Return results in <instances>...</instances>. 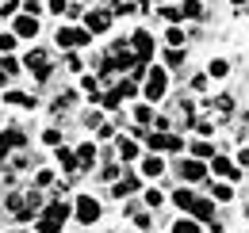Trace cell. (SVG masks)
Masks as SVG:
<instances>
[{
	"label": "cell",
	"instance_id": "6da1fadb",
	"mask_svg": "<svg viewBox=\"0 0 249 233\" xmlns=\"http://www.w3.org/2000/svg\"><path fill=\"white\" fill-rule=\"evenodd\" d=\"M69 218H73V206L65 203V199H50V203L38 210V218H35L31 226H35V233H62Z\"/></svg>",
	"mask_w": 249,
	"mask_h": 233
},
{
	"label": "cell",
	"instance_id": "7a4b0ae2",
	"mask_svg": "<svg viewBox=\"0 0 249 233\" xmlns=\"http://www.w3.org/2000/svg\"><path fill=\"white\" fill-rule=\"evenodd\" d=\"M23 73H31L38 84H46V81L54 77V61H50V54H46L42 46H31V50L23 54Z\"/></svg>",
	"mask_w": 249,
	"mask_h": 233
},
{
	"label": "cell",
	"instance_id": "3957f363",
	"mask_svg": "<svg viewBox=\"0 0 249 233\" xmlns=\"http://www.w3.org/2000/svg\"><path fill=\"white\" fill-rule=\"evenodd\" d=\"M54 42H58V50H81V46H89L92 42V31L89 27H58V34H54Z\"/></svg>",
	"mask_w": 249,
	"mask_h": 233
},
{
	"label": "cell",
	"instance_id": "277c9868",
	"mask_svg": "<svg viewBox=\"0 0 249 233\" xmlns=\"http://www.w3.org/2000/svg\"><path fill=\"white\" fill-rule=\"evenodd\" d=\"M73 222H81V226H96V222H100V199H92L89 191H81L77 203H73Z\"/></svg>",
	"mask_w": 249,
	"mask_h": 233
},
{
	"label": "cell",
	"instance_id": "5b68a950",
	"mask_svg": "<svg viewBox=\"0 0 249 233\" xmlns=\"http://www.w3.org/2000/svg\"><path fill=\"white\" fill-rule=\"evenodd\" d=\"M142 92H146V100H150V103L165 100V92H169V73H165V69H150V73H146V81H142Z\"/></svg>",
	"mask_w": 249,
	"mask_h": 233
},
{
	"label": "cell",
	"instance_id": "8992f818",
	"mask_svg": "<svg viewBox=\"0 0 249 233\" xmlns=\"http://www.w3.org/2000/svg\"><path fill=\"white\" fill-rule=\"evenodd\" d=\"M27 146V130L23 126H8V130H0V165L12 157V149H23Z\"/></svg>",
	"mask_w": 249,
	"mask_h": 233
},
{
	"label": "cell",
	"instance_id": "52a82bcc",
	"mask_svg": "<svg viewBox=\"0 0 249 233\" xmlns=\"http://www.w3.org/2000/svg\"><path fill=\"white\" fill-rule=\"evenodd\" d=\"M146 142H150V153H180V149H184V138H177V134H169V130L146 134Z\"/></svg>",
	"mask_w": 249,
	"mask_h": 233
},
{
	"label": "cell",
	"instance_id": "ba28073f",
	"mask_svg": "<svg viewBox=\"0 0 249 233\" xmlns=\"http://www.w3.org/2000/svg\"><path fill=\"white\" fill-rule=\"evenodd\" d=\"M130 50H134L138 61H150L154 58V34H150V31H134V34H130Z\"/></svg>",
	"mask_w": 249,
	"mask_h": 233
},
{
	"label": "cell",
	"instance_id": "9c48e42d",
	"mask_svg": "<svg viewBox=\"0 0 249 233\" xmlns=\"http://www.w3.org/2000/svg\"><path fill=\"white\" fill-rule=\"evenodd\" d=\"M111 19H115V16H111L107 8H89V12H85V27L92 31V34H104V31L111 27Z\"/></svg>",
	"mask_w": 249,
	"mask_h": 233
},
{
	"label": "cell",
	"instance_id": "30bf717a",
	"mask_svg": "<svg viewBox=\"0 0 249 233\" xmlns=\"http://www.w3.org/2000/svg\"><path fill=\"white\" fill-rule=\"evenodd\" d=\"M12 34L16 38H35L38 34V16H27V12L12 16Z\"/></svg>",
	"mask_w": 249,
	"mask_h": 233
},
{
	"label": "cell",
	"instance_id": "8fae6325",
	"mask_svg": "<svg viewBox=\"0 0 249 233\" xmlns=\"http://www.w3.org/2000/svg\"><path fill=\"white\" fill-rule=\"evenodd\" d=\"M54 161L62 165L65 176H77V172H81V165H77V149H69V146H54Z\"/></svg>",
	"mask_w": 249,
	"mask_h": 233
},
{
	"label": "cell",
	"instance_id": "7c38bea8",
	"mask_svg": "<svg viewBox=\"0 0 249 233\" xmlns=\"http://www.w3.org/2000/svg\"><path fill=\"white\" fill-rule=\"evenodd\" d=\"M207 176V165L203 161H180V180H188V183H199Z\"/></svg>",
	"mask_w": 249,
	"mask_h": 233
},
{
	"label": "cell",
	"instance_id": "4fadbf2b",
	"mask_svg": "<svg viewBox=\"0 0 249 233\" xmlns=\"http://www.w3.org/2000/svg\"><path fill=\"white\" fill-rule=\"evenodd\" d=\"M4 103H12V107H27V111L38 107V100L27 96V92H19V88H8V92H4Z\"/></svg>",
	"mask_w": 249,
	"mask_h": 233
},
{
	"label": "cell",
	"instance_id": "5bb4252c",
	"mask_svg": "<svg viewBox=\"0 0 249 233\" xmlns=\"http://www.w3.org/2000/svg\"><path fill=\"white\" fill-rule=\"evenodd\" d=\"M138 187H142V180H138V176H123V180H115L111 195H115V199H126V195H130V191H138Z\"/></svg>",
	"mask_w": 249,
	"mask_h": 233
},
{
	"label": "cell",
	"instance_id": "9a60e30c",
	"mask_svg": "<svg viewBox=\"0 0 249 233\" xmlns=\"http://www.w3.org/2000/svg\"><path fill=\"white\" fill-rule=\"evenodd\" d=\"M192 214H196V222H207V226H211V222H215V203H211V199H196V203H192Z\"/></svg>",
	"mask_w": 249,
	"mask_h": 233
},
{
	"label": "cell",
	"instance_id": "2e32d148",
	"mask_svg": "<svg viewBox=\"0 0 249 233\" xmlns=\"http://www.w3.org/2000/svg\"><path fill=\"white\" fill-rule=\"evenodd\" d=\"M211 168L218 176H226V180H238V165L230 161V157H211Z\"/></svg>",
	"mask_w": 249,
	"mask_h": 233
},
{
	"label": "cell",
	"instance_id": "e0dca14e",
	"mask_svg": "<svg viewBox=\"0 0 249 233\" xmlns=\"http://www.w3.org/2000/svg\"><path fill=\"white\" fill-rule=\"evenodd\" d=\"M77 165L81 168H92L96 165V142H81L77 146Z\"/></svg>",
	"mask_w": 249,
	"mask_h": 233
},
{
	"label": "cell",
	"instance_id": "ac0fdd59",
	"mask_svg": "<svg viewBox=\"0 0 249 233\" xmlns=\"http://www.w3.org/2000/svg\"><path fill=\"white\" fill-rule=\"evenodd\" d=\"M19 73H23V61H16L12 54H0V77L12 81V77H19Z\"/></svg>",
	"mask_w": 249,
	"mask_h": 233
},
{
	"label": "cell",
	"instance_id": "d6986e66",
	"mask_svg": "<svg viewBox=\"0 0 249 233\" xmlns=\"http://www.w3.org/2000/svg\"><path fill=\"white\" fill-rule=\"evenodd\" d=\"M161 172H165V161H161L157 153H150V157L142 161V176H150V180H157Z\"/></svg>",
	"mask_w": 249,
	"mask_h": 233
},
{
	"label": "cell",
	"instance_id": "ffe728a7",
	"mask_svg": "<svg viewBox=\"0 0 249 233\" xmlns=\"http://www.w3.org/2000/svg\"><path fill=\"white\" fill-rule=\"evenodd\" d=\"M207 77H215V81L230 77V61H226V58H211V61H207Z\"/></svg>",
	"mask_w": 249,
	"mask_h": 233
},
{
	"label": "cell",
	"instance_id": "44dd1931",
	"mask_svg": "<svg viewBox=\"0 0 249 233\" xmlns=\"http://www.w3.org/2000/svg\"><path fill=\"white\" fill-rule=\"evenodd\" d=\"M115 146H119V161H134L138 157V142L134 138H115Z\"/></svg>",
	"mask_w": 249,
	"mask_h": 233
},
{
	"label": "cell",
	"instance_id": "7402d4cb",
	"mask_svg": "<svg viewBox=\"0 0 249 233\" xmlns=\"http://www.w3.org/2000/svg\"><path fill=\"white\" fill-rule=\"evenodd\" d=\"M154 122V103H138L134 107V126H150Z\"/></svg>",
	"mask_w": 249,
	"mask_h": 233
},
{
	"label": "cell",
	"instance_id": "603a6c76",
	"mask_svg": "<svg viewBox=\"0 0 249 233\" xmlns=\"http://www.w3.org/2000/svg\"><path fill=\"white\" fill-rule=\"evenodd\" d=\"M180 8V19H199L203 16V4L199 0H184V4H177Z\"/></svg>",
	"mask_w": 249,
	"mask_h": 233
},
{
	"label": "cell",
	"instance_id": "cb8c5ba5",
	"mask_svg": "<svg viewBox=\"0 0 249 233\" xmlns=\"http://www.w3.org/2000/svg\"><path fill=\"white\" fill-rule=\"evenodd\" d=\"M85 12H89V8H85V4H81V0H65V19H73V23H77V19H85Z\"/></svg>",
	"mask_w": 249,
	"mask_h": 233
},
{
	"label": "cell",
	"instance_id": "d4e9b609",
	"mask_svg": "<svg viewBox=\"0 0 249 233\" xmlns=\"http://www.w3.org/2000/svg\"><path fill=\"white\" fill-rule=\"evenodd\" d=\"M54 183H58V180H54V168H38L31 187H42V191H46V187H54Z\"/></svg>",
	"mask_w": 249,
	"mask_h": 233
},
{
	"label": "cell",
	"instance_id": "484cf974",
	"mask_svg": "<svg viewBox=\"0 0 249 233\" xmlns=\"http://www.w3.org/2000/svg\"><path fill=\"white\" fill-rule=\"evenodd\" d=\"M173 203L180 206V210H192V203H196V195H192L188 187H180V191H173Z\"/></svg>",
	"mask_w": 249,
	"mask_h": 233
},
{
	"label": "cell",
	"instance_id": "4316f807",
	"mask_svg": "<svg viewBox=\"0 0 249 233\" xmlns=\"http://www.w3.org/2000/svg\"><path fill=\"white\" fill-rule=\"evenodd\" d=\"M111 92H115V96H119V100H130V96H134V92H138V81H119V84L111 88Z\"/></svg>",
	"mask_w": 249,
	"mask_h": 233
},
{
	"label": "cell",
	"instance_id": "83f0119b",
	"mask_svg": "<svg viewBox=\"0 0 249 233\" xmlns=\"http://www.w3.org/2000/svg\"><path fill=\"white\" fill-rule=\"evenodd\" d=\"M16 46H19V38H16L12 31H0V54H12Z\"/></svg>",
	"mask_w": 249,
	"mask_h": 233
},
{
	"label": "cell",
	"instance_id": "f1b7e54d",
	"mask_svg": "<svg viewBox=\"0 0 249 233\" xmlns=\"http://www.w3.org/2000/svg\"><path fill=\"white\" fill-rule=\"evenodd\" d=\"M192 153H196L199 161H211V157H215V146H211V142H196V146H192Z\"/></svg>",
	"mask_w": 249,
	"mask_h": 233
},
{
	"label": "cell",
	"instance_id": "f546056e",
	"mask_svg": "<svg viewBox=\"0 0 249 233\" xmlns=\"http://www.w3.org/2000/svg\"><path fill=\"white\" fill-rule=\"evenodd\" d=\"M173 233H199V222H196V218H180V222L173 226Z\"/></svg>",
	"mask_w": 249,
	"mask_h": 233
},
{
	"label": "cell",
	"instance_id": "4dcf8cb0",
	"mask_svg": "<svg viewBox=\"0 0 249 233\" xmlns=\"http://www.w3.org/2000/svg\"><path fill=\"white\" fill-rule=\"evenodd\" d=\"M165 42H169V46H184V31H180L177 23H173V27L165 31Z\"/></svg>",
	"mask_w": 249,
	"mask_h": 233
},
{
	"label": "cell",
	"instance_id": "1f68e13d",
	"mask_svg": "<svg viewBox=\"0 0 249 233\" xmlns=\"http://www.w3.org/2000/svg\"><path fill=\"white\" fill-rule=\"evenodd\" d=\"M215 199L218 203H230L234 199V183H215Z\"/></svg>",
	"mask_w": 249,
	"mask_h": 233
},
{
	"label": "cell",
	"instance_id": "d6a6232c",
	"mask_svg": "<svg viewBox=\"0 0 249 233\" xmlns=\"http://www.w3.org/2000/svg\"><path fill=\"white\" fill-rule=\"evenodd\" d=\"M42 142H46V146H62V130H58V126H46V130H42Z\"/></svg>",
	"mask_w": 249,
	"mask_h": 233
},
{
	"label": "cell",
	"instance_id": "836d02e7",
	"mask_svg": "<svg viewBox=\"0 0 249 233\" xmlns=\"http://www.w3.org/2000/svg\"><path fill=\"white\" fill-rule=\"evenodd\" d=\"M81 88H85L92 100H100V81H96V77H81Z\"/></svg>",
	"mask_w": 249,
	"mask_h": 233
},
{
	"label": "cell",
	"instance_id": "e575fe53",
	"mask_svg": "<svg viewBox=\"0 0 249 233\" xmlns=\"http://www.w3.org/2000/svg\"><path fill=\"white\" fill-rule=\"evenodd\" d=\"M180 61H184V50H180V46H173V50L165 54V65H169V69H177Z\"/></svg>",
	"mask_w": 249,
	"mask_h": 233
},
{
	"label": "cell",
	"instance_id": "d590c367",
	"mask_svg": "<svg viewBox=\"0 0 249 233\" xmlns=\"http://www.w3.org/2000/svg\"><path fill=\"white\" fill-rule=\"evenodd\" d=\"M19 12H23L19 0H4V4H0V16H19Z\"/></svg>",
	"mask_w": 249,
	"mask_h": 233
},
{
	"label": "cell",
	"instance_id": "8d00e7d4",
	"mask_svg": "<svg viewBox=\"0 0 249 233\" xmlns=\"http://www.w3.org/2000/svg\"><path fill=\"white\" fill-rule=\"evenodd\" d=\"M215 107L222 111V115H226V111H234V96H226V92H222V96H215Z\"/></svg>",
	"mask_w": 249,
	"mask_h": 233
},
{
	"label": "cell",
	"instance_id": "74e56055",
	"mask_svg": "<svg viewBox=\"0 0 249 233\" xmlns=\"http://www.w3.org/2000/svg\"><path fill=\"white\" fill-rule=\"evenodd\" d=\"M23 12H27V16H42L46 4H42V0H23Z\"/></svg>",
	"mask_w": 249,
	"mask_h": 233
},
{
	"label": "cell",
	"instance_id": "f35d334b",
	"mask_svg": "<svg viewBox=\"0 0 249 233\" xmlns=\"http://www.w3.org/2000/svg\"><path fill=\"white\" fill-rule=\"evenodd\" d=\"M96 138H100V142L115 138V126H111V122H100V126H96Z\"/></svg>",
	"mask_w": 249,
	"mask_h": 233
},
{
	"label": "cell",
	"instance_id": "ab89813d",
	"mask_svg": "<svg viewBox=\"0 0 249 233\" xmlns=\"http://www.w3.org/2000/svg\"><path fill=\"white\" fill-rule=\"evenodd\" d=\"M161 203H165V199H161V191H157V187H150V191H146V206H150V210H157Z\"/></svg>",
	"mask_w": 249,
	"mask_h": 233
},
{
	"label": "cell",
	"instance_id": "60d3db41",
	"mask_svg": "<svg viewBox=\"0 0 249 233\" xmlns=\"http://www.w3.org/2000/svg\"><path fill=\"white\" fill-rule=\"evenodd\" d=\"M134 12H138V4H115L111 8V16H134Z\"/></svg>",
	"mask_w": 249,
	"mask_h": 233
},
{
	"label": "cell",
	"instance_id": "b9f144b4",
	"mask_svg": "<svg viewBox=\"0 0 249 233\" xmlns=\"http://www.w3.org/2000/svg\"><path fill=\"white\" fill-rule=\"evenodd\" d=\"M119 172H123L119 165H104V168H100V176H104V180H119Z\"/></svg>",
	"mask_w": 249,
	"mask_h": 233
},
{
	"label": "cell",
	"instance_id": "7bdbcfd3",
	"mask_svg": "<svg viewBox=\"0 0 249 233\" xmlns=\"http://www.w3.org/2000/svg\"><path fill=\"white\" fill-rule=\"evenodd\" d=\"M65 65H69V73H81V58L69 54V50H65Z\"/></svg>",
	"mask_w": 249,
	"mask_h": 233
},
{
	"label": "cell",
	"instance_id": "ee69618b",
	"mask_svg": "<svg viewBox=\"0 0 249 233\" xmlns=\"http://www.w3.org/2000/svg\"><path fill=\"white\" fill-rule=\"evenodd\" d=\"M161 16H165L169 23H180V8H161Z\"/></svg>",
	"mask_w": 249,
	"mask_h": 233
},
{
	"label": "cell",
	"instance_id": "f6af8a7d",
	"mask_svg": "<svg viewBox=\"0 0 249 233\" xmlns=\"http://www.w3.org/2000/svg\"><path fill=\"white\" fill-rule=\"evenodd\" d=\"M46 12H54V16H62V12H65V0H46Z\"/></svg>",
	"mask_w": 249,
	"mask_h": 233
},
{
	"label": "cell",
	"instance_id": "bcb514c9",
	"mask_svg": "<svg viewBox=\"0 0 249 233\" xmlns=\"http://www.w3.org/2000/svg\"><path fill=\"white\" fill-rule=\"evenodd\" d=\"M207 81H211L207 73H203V77H192V88H196V92H203V88H207Z\"/></svg>",
	"mask_w": 249,
	"mask_h": 233
},
{
	"label": "cell",
	"instance_id": "7dc6e473",
	"mask_svg": "<svg viewBox=\"0 0 249 233\" xmlns=\"http://www.w3.org/2000/svg\"><path fill=\"white\" fill-rule=\"evenodd\" d=\"M134 226L138 230H150V214H134Z\"/></svg>",
	"mask_w": 249,
	"mask_h": 233
},
{
	"label": "cell",
	"instance_id": "c3c4849f",
	"mask_svg": "<svg viewBox=\"0 0 249 233\" xmlns=\"http://www.w3.org/2000/svg\"><path fill=\"white\" fill-rule=\"evenodd\" d=\"M238 165H242V168L249 165V149H242V153H238Z\"/></svg>",
	"mask_w": 249,
	"mask_h": 233
},
{
	"label": "cell",
	"instance_id": "681fc988",
	"mask_svg": "<svg viewBox=\"0 0 249 233\" xmlns=\"http://www.w3.org/2000/svg\"><path fill=\"white\" fill-rule=\"evenodd\" d=\"M234 4H249V0H234Z\"/></svg>",
	"mask_w": 249,
	"mask_h": 233
}]
</instances>
